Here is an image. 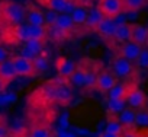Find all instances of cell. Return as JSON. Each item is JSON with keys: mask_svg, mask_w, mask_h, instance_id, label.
<instances>
[{"mask_svg": "<svg viewBox=\"0 0 148 137\" xmlns=\"http://www.w3.org/2000/svg\"><path fill=\"white\" fill-rule=\"evenodd\" d=\"M141 50H142L141 45H138V44H135V42H132V41H128V42H123V44L119 47L118 55H121V57H123V58H126V60H129V61H135V60L138 58Z\"/></svg>", "mask_w": 148, "mask_h": 137, "instance_id": "cell-10", "label": "cell"}, {"mask_svg": "<svg viewBox=\"0 0 148 137\" xmlns=\"http://www.w3.org/2000/svg\"><path fill=\"white\" fill-rule=\"evenodd\" d=\"M26 22L29 24V25H36V26H45V16H44V13L39 10V9H36V8H34V6H29L28 9H26Z\"/></svg>", "mask_w": 148, "mask_h": 137, "instance_id": "cell-16", "label": "cell"}, {"mask_svg": "<svg viewBox=\"0 0 148 137\" xmlns=\"http://www.w3.org/2000/svg\"><path fill=\"white\" fill-rule=\"evenodd\" d=\"M12 61H13V66H15V70H16L18 76L32 77L38 73L35 70L34 61L29 60V58H23L22 55H15V57H12Z\"/></svg>", "mask_w": 148, "mask_h": 137, "instance_id": "cell-4", "label": "cell"}, {"mask_svg": "<svg viewBox=\"0 0 148 137\" xmlns=\"http://www.w3.org/2000/svg\"><path fill=\"white\" fill-rule=\"evenodd\" d=\"M86 82V67H77L70 77H68V85L77 86V88H84Z\"/></svg>", "mask_w": 148, "mask_h": 137, "instance_id": "cell-21", "label": "cell"}, {"mask_svg": "<svg viewBox=\"0 0 148 137\" xmlns=\"http://www.w3.org/2000/svg\"><path fill=\"white\" fill-rule=\"evenodd\" d=\"M16 77H18V75H16L12 58H9V60H6V61H3L2 64H0V79L2 80L9 83V82L15 80Z\"/></svg>", "mask_w": 148, "mask_h": 137, "instance_id": "cell-14", "label": "cell"}, {"mask_svg": "<svg viewBox=\"0 0 148 137\" xmlns=\"http://www.w3.org/2000/svg\"><path fill=\"white\" fill-rule=\"evenodd\" d=\"M45 28H47V38L48 39H52L55 42H61L65 38H68V35L64 31H61L55 24L54 25H49V26H45Z\"/></svg>", "mask_w": 148, "mask_h": 137, "instance_id": "cell-23", "label": "cell"}, {"mask_svg": "<svg viewBox=\"0 0 148 137\" xmlns=\"http://www.w3.org/2000/svg\"><path fill=\"white\" fill-rule=\"evenodd\" d=\"M148 39V28L139 24H131V41L138 45H145Z\"/></svg>", "mask_w": 148, "mask_h": 137, "instance_id": "cell-12", "label": "cell"}, {"mask_svg": "<svg viewBox=\"0 0 148 137\" xmlns=\"http://www.w3.org/2000/svg\"><path fill=\"white\" fill-rule=\"evenodd\" d=\"M113 39L118 41V42H121V44L131 41V24L118 25L116 26V31H115V35H113Z\"/></svg>", "mask_w": 148, "mask_h": 137, "instance_id": "cell-20", "label": "cell"}, {"mask_svg": "<svg viewBox=\"0 0 148 137\" xmlns=\"http://www.w3.org/2000/svg\"><path fill=\"white\" fill-rule=\"evenodd\" d=\"M112 73L119 79H126L134 73V64H132V61H129L121 55H116L112 61Z\"/></svg>", "mask_w": 148, "mask_h": 137, "instance_id": "cell-3", "label": "cell"}, {"mask_svg": "<svg viewBox=\"0 0 148 137\" xmlns=\"http://www.w3.org/2000/svg\"><path fill=\"white\" fill-rule=\"evenodd\" d=\"M6 60H9V51L5 47L0 45V64H2L3 61H6Z\"/></svg>", "mask_w": 148, "mask_h": 137, "instance_id": "cell-38", "label": "cell"}, {"mask_svg": "<svg viewBox=\"0 0 148 137\" xmlns=\"http://www.w3.org/2000/svg\"><path fill=\"white\" fill-rule=\"evenodd\" d=\"M135 125H138V127H148V111L139 109L135 114Z\"/></svg>", "mask_w": 148, "mask_h": 137, "instance_id": "cell-32", "label": "cell"}, {"mask_svg": "<svg viewBox=\"0 0 148 137\" xmlns=\"http://www.w3.org/2000/svg\"><path fill=\"white\" fill-rule=\"evenodd\" d=\"M116 83H118V77L112 73V70H102L97 73L95 89H97L102 93H108Z\"/></svg>", "mask_w": 148, "mask_h": 137, "instance_id": "cell-5", "label": "cell"}, {"mask_svg": "<svg viewBox=\"0 0 148 137\" xmlns=\"http://www.w3.org/2000/svg\"><path fill=\"white\" fill-rule=\"evenodd\" d=\"M145 0H123L125 12H138L141 8H144Z\"/></svg>", "mask_w": 148, "mask_h": 137, "instance_id": "cell-31", "label": "cell"}, {"mask_svg": "<svg viewBox=\"0 0 148 137\" xmlns=\"http://www.w3.org/2000/svg\"><path fill=\"white\" fill-rule=\"evenodd\" d=\"M57 82H58V89H57V99H55V102H58L60 105H67V104H70V101L73 99V91H71V88H70V85H68V80L67 79H62V77H60V80L58 79H55Z\"/></svg>", "mask_w": 148, "mask_h": 137, "instance_id": "cell-9", "label": "cell"}, {"mask_svg": "<svg viewBox=\"0 0 148 137\" xmlns=\"http://www.w3.org/2000/svg\"><path fill=\"white\" fill-rule=\"evenodd\" d=\"M87 13H89V10H87L84 6H79V5H77L76 9L71 12L70 16H71L74 25H84L86 18H87Z\"/></svg>", "mask_w": 148, "mask_h": 137, "instance_id": "cell-25", "label": "cell"}, {"mask_svg": "<svg viewBox=\"0 0 148 137\" xmlns=\"http://www.w3.org/2000/svg\"><path fill=\"white\" fill-rule=\"evenodd\" d=\"M57 89H58V82L54 79L48 83H45L38 92L36 96L44 102V104H52L57 99Z\"/></svg>", "mask_w": 148, "mask_h": 137, "instance_id": "cell-8", "label": "cell"}, {"mask_svg": "<svg viewBox=\"0 0 148 137\" xmlns=\"http://www.w3.org/2000/svg\"><path fill=\"white\" fill-rule=\"evenodd\" d=\"M58 15H60V13H57V12H54V10L47 12V13L44 15V16H45V26L54 25V24H55V21H57V18H58Z\"/></svg>", "mask_w": 148, "mask_h": 137, "instance_id": "cell-37", "label": "cell"}, {"mask_svg": "<svg viewBox=\"0 0 148 137\" xmlns=\"http://www.w3.org/2000/svg\"><path fill=\"white\" fill-rule=\"evenodd\" d=\"M55 25H57L61 31H64L68 37H70V34H73L74 28H76V25H74L71 16L67 15V13H60L58 18H57V21H55Z\"/></svg>", "mask_w": 148, "mask_h": 137, "instance_id": "cell-18", "label": "cell"}, {"mask_svg": "<svg viewBox=\"0 0 148 137\" xmlns=\"http://www.w3.org/2000/svg\"><path fill=\"white\" fill-rule=\"evenodd\" d=\"M6 86H8V83H6L5 80L0 79V93H3V92L6 91Z\"/></svg>", "mask_w": 148, "mask_h": 137, "instance_id": "cell-43", "label": "cell"}, {"mask_svg": "<svg viewBox=\"0 0 148 137\" xmlns=\"http://www.w3.org/2000/svg\"><path fill=\"white\" fill-rule=\"evenodd\" d=\"M0 137H10V130L3 122H0Z\"/></svg>", "mask_w": 148, "mask_h": 137, "instance_id": "cell-39", "label": "cell"}, {"mask_svg": "<svg viewBox=\"0 0 148 137\" xmlns=\"http://www.w3.org/2000/svg\"><path fill=\"white\" fill-rule=\"evenodd\" d=\"M18 137H29V134H28V131H26V133H23V134H21V136H18Z\"/></svg>", "mask_w": 148, "mask_h": 137, "instance_id": "cell-44", "label": "cell"}, {"mask_svg": "<svg viewBox=\"0 0 148 137\" xmlns=\"http://www.w3.org/2000/svg\"><path fill=\"white\" fill-rule=\"evenodd\" d=\"M39 3L45 6L48 10H54L57 13H64L68 0H39Z\"/></svg>", "mask_w": 148, "mask_h": 137, "instance_id": "cell-22", "label": "cell"}, {"mask_svg": "<svg viewBox=\"0 0 148 137\" xmlns=\"http://www.w3.org/2000/svg\"><path fill=\"white\" fill-rule=\"evenodd\" d=\"M68 127V115L64 114L61 118H60V130H65Z\"/></svg>", "mask_w": 148, "mask_h": 137, "instance_id": "cell-40", "label": "cell"}, {"mask_svg": "<svg viewBox=\"0 0 148 137\" xmlns=\"http://www.w3.org/2000/svg\"><path fill=\"white\" fill-rule=\"evenodd\" d=\"M136 66L141 68H148V48H142L138 58L135 60Z\"/></svg>", "mask_w": 148, "mask_h": 137, "instance_id": "cell-34", "label": "cell"}, {"mask_svg": "<svg viewBox=\"0 0 148 137\" xmlns=\"http://www.w3.org/2000/svg\"><path fill=\"white\" fill-rule=\"evenodd\" d=\"M10 38L9 41L10 42H26L29 39V24H18V25H13L10 26V29L6 32Z\"/></svg>", "mask_w": 148, "mask_h": 137, "instance_id": "cell-7", "label": "cell"}, {"mask_svg": "<svg viewBox=\"0 0 148 137\" xmlns=\"http://www.w3.org/2000/svg\"><path fill=\"white\" fill-rule=\"evenodd\" d=\"M29 39L45 41V39H47V28H45V26L29 25Z\"/></svg>", "mask_w": 148, "mask_h": 137, "instance_id": "cell-28", "label": "cell"}, {"mask_svg": "<svg viewBox=\"0 0 148 137\" xmlns=\"http://www.w3.org/2000/svg\"><path fill=\"white\" fill-rule=\"evenodd\" d=\"M145 45H147V48H148V39H147V42H145Z\"/></svg>", "mask_w": 148, "mask_h": 137, "instance_id": "cell-45", "label": "cell"}, {"mask_svg": "<svg viewBox=\"0 0 148 137\" xmlns=\"http://www.w3.org/2000/svg\"><path fill=\"white\" fill-rule=\"evenodd\" d=\"M125 101H126V105H129V108H132V109H142L145 107V104H147V95L134 83L131 86Z\"/></svg>", "mask_w": 148, "mask_h": 137, "instance_id": "cell-6", "label": "cell"}, {"mask_svg": "<svg viewBox=\"0 0 148 137\" xmlns=\"http://www.w3.org/2000/svg\"><path fill=\"white\" fill-rule=\"evenodd\" d=\"M32 61H34V66H35V70H36L38 73L45 72L47 68H48V57H47L44 53L39 54V55H36Z\"/></svg>", "mask_w": 148, "mask_h": 137, "instance_id": "cell-30", "label": "cell"}, {"mask_svg": "<svg viewBox=\"0 0 148 137\" xmlns=\"http://www.w3.org/2000/svg\"><path fill=\"white\" fill-rule=\"evenodd\" d=\"M55 66H57V72H58L60 77L67 79V80H68V77L76 72V68H77L76 63H74L73 60H70V58H67V57H60L57 60Z\"/></svg>", "mask_w": 148, "mask_h": 137, "instance_id": "cell-11", "label": "cell"}, {"mask_svg": "<svg viewBox=\"0 0 148 137\" xmlns=\"http://www.w3.org/2000/svg\"><path fill=\"white\" fill-rule=\"evenodd\" d=\"M103 19H105V16H103V13L99 10V8H93V9H90L89 13H87L84 26H86L89 31H95Z\"/></svg>", "mask_w": 148, "mask_h": 137, "instance_id": "cell-15", "label": "cell"}, {"mask_svg": "<svg viewBox=\"0 0 148 137\" xmlns=\"http://www.w3.org/2000/svg\"><path fill=\"white\" fill-rule=\"evenodd\" d=\"M135 109L132 108H125L119 115H118V120L119 122L122 124L123 128H134L135 127Z\"/></svg>", "mask_w": 148, "mask_h": 137, "instance_id": "cell-19", "label": "cell"}, {"mask_svg": "<svg viewBox=\"0 0 148 137\" xmlns=\"http://www.w3.org/2000/svg\"><path fill=\"white\" fill-rule=\"evenodd\" d=\"M99 137H121V134H113V133H108V131H102L99 134Z\"/></svg>", "mask_w": 148, "mask_h": 137, "instance_id": "cell-42", "label": "cell"}, {"mask_svg": "<svg viewBox=\"0 0 148 137\" xmlns=\"http://www.w3.org/2000/svg\"><path fill=\"white\" fill-rule=\"evenodd\" d=\"M16 101V93H0V105H8Z\"/></svg>", "mask_w": 148, "mask_h": 137, "instance_id": "cell-36", "label": "cell"}, {"mask_svg": "<svg viewBox=\"0 0 148 137\" xmlns=\"http://www.w3.org/2000/svg\"><path fill=\"white\" fill-rule=\"evenodd\" d=\"M126 108L125 99H108V111L110 115H119Z\"/></svg>", "mask_w": 148, "mask_h": 137, "instance_id": "cell-26", "label": "cell"}, {"mask_svg": "<svg viewBox=\"0 0 148 137\" xmlns=\"http://www.w3.org/2000/svg\"><path fill=\"white\" fill-rule=\"evenodd\" d=\"M58 137H77L74 133H70V131H67V130H60V133H58Z\"/></svg>", "mask_w": 148, "mask_h": 137, "instance_id": "cell-41", "label": "cell"}, {"mask_svg": "<svg viewBox=\"0 0 148 137\" xmlns=\"http://www.w3.org/2000/svg\"><path fill=\"white\" fill-rule=\"evenodd\" d=\"M44 42L45 41H39V39H28L25 42V48H28L32 54L39 55L44 53Z\"/></svg>", "mask_w": 148, "mask_h": 137, "instance_id": "cell-29", "label": "cell"}, {"mask_svg": "<svg viewBox=\"0 0 148 137\" xmlns=\"http://www.w3.org/2000/svg\"><path fill=\"white\" fill-rule=\"evenodd\" d=\"M96 77H97V75H96L95 70L86 68V82H84V88H86V89H95Z\"/></svg>", "mask_w": 148, "mask_h": 137, "instance_id": "cell-33", "label": "cell"}, {"mask_svg": "<svg viewBox=\"0 0 148 137\" xmlns=\"http://www.w3.org/2000/svg\"><path fill=\"white\" fill-rule=\"evenodd\" d=\"M121 137H148V133L147 131H138L134 128H125L123 133L121 134Z\"/></svg>", "mask_w": 148, "mask_h": 137, "instance_id": "cell-35", "label": "cell"}, {"mask_svg": "<svg viewBox=\"0 0 148 137\" xmlns=\"http://www.w3.org/2000/svg\"><path fill=\"white\" fill-rule=\"evenodd\" d=\"M29 137H52V131L48 125L45 124H36L32 125L28 131Z\"/></svg>", "mask_w": 148, "mask_h": 137, "instance_id": "cell-24", "label": "cell"}, {"mask_svg": "<svg viewBox=\"0 0 148 137\" xmlns=\"http://www.w3.org/2000/svg\"><path fill=\"white\" fill-rule=\"evenodd\" d=\"M132 85H134V83H128V82H125V83H116V85L108 92L109 99H125Z\"/></svg>", "mask_w": 148, "mask_h": 137, "instance_id": "cell-17", "label": "cell"}, {"mask_svg": "<svg viewBox=\"0 0 148 137\" xmlns=\"http://www.w3.org/2000/svg\"><path fill=\"white\" fill-rule=\"evenodd\" d=\"M0 18L10 26H13L25 21L26 9L12 0H3V2H0Z\"/></svg>", "mask_w": 148, "mask_h": 137, "instance_id": "cell-1", "label": "cell"}, {"mask_svg": "<svg viewBox=\"0 0 148 137\" xmlns=\"http://www.w3.org/2000/svg\"><path fill=\"white\" fill-rule=\"evenodd\" d=\"M97 8L105 18H112V19L125 12L123 0H99Z\"/></svg>", "mask_w": 148, "mask_h": 137, "instance_id": "cell-2", "label": "cell"}, {"mask_svg": "<svg viewBox=\"0 0 148 137\" xmlns=\"http://www.w3.org/2000/svg\"><path fill=\"white\" fill-rule=\"evenodd\" d=\"M89 137H99V136H89Z\"/></svg>", "mask_w": 148, "mask_h": 137, "instance_id": "cell-46", "label": "cell"}, {"mask_svg": "<svg viewBox=\"0 0 148 137\" xmlns=\"http://www.w3.org/2000/svg\"><path fill=\"white\" fill-rule=\"evenodd\" d=\"M103 39H110V38H113V35H115V31H116V24H115V21L112 19V18H105L100 24H99V26L95 29Z\"/></svg>", "mask_w": 148, "mask_h": 137, "instance_id": "cell-13", "label": "cell"}, {"mask_svg": "<svg viewBox=\"0 0 148 137\" xmlns=\"http://www.w3.org/2000/svg\"><path fill=\"white\" fill-rule=\"evenodd\" d=\"M123 130H125V128H123L122 124L119 122L118 117H116V115H110L109 120H108V122H106V125H105V131L113 133V134H122Z\"/></svg>", "mask_w": 148, "mask_h": 137, "instance_id": "cell-27", "label": "cell"}]
</instances>
